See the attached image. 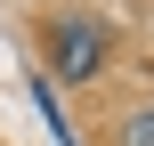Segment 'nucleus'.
I'll return each mask as SVG.
<instances>
[{
  "instance_id": "obj_1",
  "label": "nucleus",
  "mask_w": 154,
  "mask_h": 146,
  "mask_svg": "<svg viewBox=\"0 0 154 146\" xmlns=\"http://www.w3.org/2000/svg\"><path fill=\"white\" fill-rule=\"evenodd\" d=\"M49 57H57V73H65V81H89V73L106 65V24H81V16L49 24Z\"/></svg>"
},
{
  "instance_id": "obj_2",
  "label": "nucleus",
  "mask_w": 154,
  "mask_h": 146,
  "mask_svg": "<svg viewBox=\"0 0 154 146\" xmlns=\"http://www.w3.org/2000/svg\"><path fill=\"white\" fill-rule=\"evenodd\" d=\"M122 146H154V106H146V114H130V122H122Z\"/></svg>"
}]
</instances>
